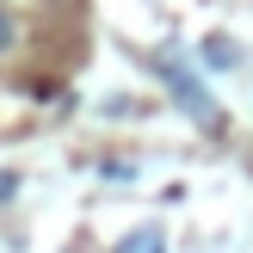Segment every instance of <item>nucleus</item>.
Returning a JSON list of instances; mask_svg holds the SVG:
<instances>
[{
  "mask_svg": "<svg viewBox=\"0 0 253 253\" xmlns=\"http://www.w3.org/2000/svg\"><path fill=\"white\" fill-rule=\"evenodd\" d=\"M111 253H167V235H161V229H136L130 241H118Z\"/></svg>",
  "mask_w": 253,
  "mask_h": 253,
  "instance_id": "nucleus-2",
  "label": "nucleus"
},
{
  "mask_svg": "<svg viewBox=\"0 0 253 253\" xmlns=\"http://www.w3.org/2000/svg\"><path fill=\"white\" fill-rule=\"evenodd\" d=\"M12 37H19V25H12L6 12H0V56H6V49H12Z\"/></svg>",
  "mask_w": 253,
  "mask_h": 253,
  "instance_id": "nucleus-3",
  "label": "nucleus"
},
{
  "mask_svg": "<svg viewBox=\"0 0 253 253\" xmlns=\"http://www.w3.org/2000/svg\"><path fill=\"white\" fill-rule=\"evenodd\" d=\"M6 192H12V173H0V198H6Z\"/></svg>",
  "mask_w": 253,
  "mask_h": 253,
  "instance_id": "nucleus-4",
  "label": "nucleus"
},
{
  "mask_svg": "<svg viewBox=\"0 0 253 253\" xmlns=\"http://www.w3.org/2000/svg\"><path fill=\"white\" fill-rule=\"evenodd\" d=\"M161 81H167V93L179 99V111H192L204 130H222V105L204 93V81H198L185 62H173V56H161Z\"/></svg>",
  "mask_w": 253,
  "mask_h": 253,
  "instance_id": "nucleus-1",
  "label": "nucleus"
}]
</instances>
